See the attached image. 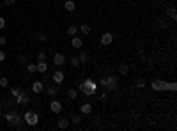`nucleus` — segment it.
Masks as SVG:
<instances>
[{
    "label": "nucleus",
    "mask_w": 177,
    "mask_h": 131,
    "mask_svg": "<svg viewBox=\"0 0 177 131\" xmlns=\"http://www.w3.org/2000/svg\"><path fill=\"white\" fill-rule=\"evenodd\" d=\"M99 85L106 90V92H115L117 89H119V78L117 76H105V78H101L99 80Z\"/></svg>",
    "instance_id": "nucleus-1"
},
{
    "label": "nucleus",
    "mask_w": 177,
    "mask_h": 131,
    "mask_svg": "<svg viewBox=\"0 0 177 131\" xmlns=\"http://www.w3.org/2000/svg\"><path fill=\"white\" fill-rule=\"evenodd\" d=\"M80 90H82L85 96H94V94L98 92V83H96V80H94V78L83 80V82L80 83Z\"/></svg>",
    "instance_id": "nucleus-2"
},
{
    "label": "nucleus",
    "mask_w": 177,
    "mask_h": 131,
    "mask_svg": "<svg viewBox=\"0 0 177 131\" xmlns=\"http://www.w3.org/2000/svg\"><path fill=\"white\" fill-rule=\"evenodd\" d=\"M5 121H7L11 126H14L16 130H23V117H21L18 112H11V114H7V115H5Z\"/></svg>",
    "instance_id": "nucleus-3"
},
{
    "label": "nucleus",
    "mask_w": 177,
    "mask_h": 131,
    "mask_svg": "<svg viewBox=\"0 0 177 131\" xmlns=\"http://www.w3.org/2000/svg\"><path fill=\"white\" fill-rule=\"evenodd\" d=\"M23 121H25V124L27 126H30V128H34V126H37L39 124V115L35 114V112H25V115H23Z\"/></svg>",
    "instance_id": "nucleus-4"
},
{
    "label": "nucleus",
    "mask_w": 177,
    "mask_h": 131,
    "mask_svg": "<svg viewBox=\"0 0 177 131\" xmlns=\"http://www.w3.org/2000/svg\"><path fill=\"white\" fill-rule=\"evenodd\" d=\"M151 87H152V90H167V82H163V80H152Z\"/></svg>",
    "instance_id": "nucleus-5"
},
{
    "label": "nucleus",
    "mask_w": 177,
    "mask_h": 131,
    "mask_svg": "<svg viewBox=\"0 0 177 131\" xmlns=\"http://www.w3.org/2000/svg\"><path fill=\"white\" fill-rule=\"evenodd\" d=\"M30 101V96L25 92V90H21L18 96H16V105H27Z\"/></svg>",
    "instance_id": "nucleus-6"
},
{
    "label": "nucleus",
    "mask_w": 177,
    "mask_h": 131,
    "mask_svg": "<svg viewBox=\"0 0 177 131\" xmlns=\"http://www.w3.org/2000/svg\"><path fill=\"white\" fill-rule=\"evenodd\" d=\"M50 110H51L53 114H60V112H62V103H60V101H57L55 98H51V103H50Z\"/></svg>",
    "instance_id": "nucleus-7"
},
{
    "label": "nucleus",
    "mask_w": 177,
    "mask_h": 131,
    "mask_svg": "<svg viewBox=\"0 0 177 131\" xmlns=\"http://www.w3.org/2000/svg\"><path fill=\"white\" fill-rule=\"evenodd\" d=\"M112 43H113V34L105 32V34L101 35V44H103V46H110Z\"/></svg>",
    "instance_id": "nucleus-8"
},
{
    "label": "nucleus",
    "mask_w": 177,
    "mask_h": 131,
    "mask_svg": "<svg viewBox=\"0 0 177 131\" xmlns=\"http://www.w3.org/2000/svg\"><path fill=\"white\" fill-rule=\"evenodd\" d=\"M66 62H67V60H66V57H64L62 53H55V55H53V64H55L57 67H62Z\"/></svg>",
    "instance_id": "nucleus-9"
},
{
    "label": "nucleus",
    "mask_w": 177,
    "mask_h": 131,
    "mask_svg": "<svg viewBox=\"0 0 177 131\" xmlns=\"http://www.w3.org/2000/svg\"><path fill=\"white\" fill-rule=\"evenodd\" d=\"M51 78H53V82H55L57 85H60V83L64 82V73H62L60 69H57V71H53V75H51Z\"/></svg>",
    "instance_id": "nucleus-10"
},
{
    "label": "nucleus",
    "mask_w": 177,
    "mask_h": 131,
    "mask_svg": "<svg viewBox=\"0 0 177 131\" xmlns=\"http://www.w3.org/2000/svg\"><path fill=\"white\" fill-rule=\"evenodd\" d=\"M69 124H71V121H69L67 117H60V119L57 121V128H59V130H67Z\"/></svg>",
    "instance_id": "nucleus-11"
},
{
    "label": "nucleus",
    "mask_w": 177,
    "mask_h": 131,
    "mask_svg": "<svg viewBox=\"0 0 177 131\" xmlns=\"http://www.w3.org/2000/svg\"><path fill=\"white\" fill-rule=\"evenodd\" d=\"M43 90H44V83H43V82H34V83H32V92L39 94V92H43Z\"/></svg>",
    "instance_id": "nucleus-12"
},
{
    "label": "nucleus",
    "mask_w": 177,
    "mask_h": 131,
    "mask_svg": "<svg viewBox=\"0 0 177 131\" xmlns=\"http://www.w3.org/2000/svg\"><path fill=\"white\" fill-rule=\"evenodd\" d=\"M64 7H66L67 12H73V11L76 9V4H74V0H66V2H64Z\"/></svg>",
    "instance_id": "nucleus-13"
},
{
    "label": "nucleus",
    "mask_w": 177,
    "mask_h": 131,
    "mask_svg": "<svg viewBox=\"0 0 177 131\" xmlns=\"http://www.w3.org/2000/svg\"><path fill=\"white\" fill-rule=\"evenodd\" d=\"M82 114H83V115L92 114V103H83V105H82Z\"/></svg>",
    "instance_id": "nucleus-14"
},
{
    "label": "nucleus",
    "mask_w": 177,
    "mask_h": 131,
    "mask_svg": "<svg viewBox=\"0 0 177 131\" xmlns=\"http://www.w3.org/2000/svg\"><path fill=\"white\" fill-rule=\"evenodd\" d=\"M167 16H168L170 20H177V11H176V7H167Z\"/></svg>",
    "instance_id": "nucleus-15"
},
{
    "label": "nucleus",
    "mask_w": 177,
    "mask_h": 131,
    "mask_svg": "<svg viewBox=\"0 0 177 131\" xmlns=\"http://www.w3.org/2000/svg\"><path fill=\"white\" fill-rule=\"evenodd\" d=\"M71 44H73V48H82V37H78V35H73V39H71Z\"/></svg>",
    "instance_id": "nucleus-16"
},
{
    "label": "nucleus",
    "mask_w": 177,
    "mask_h": 131,
    "mask_svg": "<svg viewBox=\"0 0 177 131\" xmlns=\"http://www.w3.org/2000/svg\"><path fill=\"white\" fill-rule=\"evenodd\" d=\"M46 94H48L50 98H57V94H59V89L51 85V87H48V89H46Z\"/></svg>",
    "instance_id": "nucleus-17"
},
{
    "label": "nucleus",
    "mask_w": 177,
    "mask_h": 131,
    "mask_svg": "<svg viewBox=\"0 0 177 131\" xmlns=\"http://www.w3.org/2000/svg\"><path fill=\"white\" fill-rule=\"evenodd\" d=\"M78 60H80V64H87V62H89V53H87V51H82V53L78 55Z\"/></svg>",
    "instance_id": "nucleus-18"
},
{
    "label": "nucleus",
    "mask_w": 177,
    "mask_h": 131,
    "mask_svg": "<svg viewBox=\"0 0 177 131\" xmlns=\"http://www.w3.org/2000/svg\"><path fill=\"white\" fill-rule=\"evenodd\" d=\"M128 73H129V66H128V64H121V66H119V75L126 76Z\"/></svg>",
    "instance_id": "nucleus-19"
},
{
    "label": "nucleus",
    "mask_w": 177,
    "mask_h": 131,
    "mask_svg": "<svg viewBox=\"0 0 177 131\" xmlns=\"http://www.w3.org/2000/svg\"><path fill=\"white\" fill-rule=\"evenodd\" d=\"M76 34H78V27H76V25H69V27H67V35L73 37V35H76Z\"/></svg>",
    "instance_id": "nucleus-20"
},
{
    "label": "nucleus",
    "mask_w": 177,
    "mask_h": 131,
    "mask_svg": "<svg viewBox=\"0 0 177 131\" xmlns=\"http://www.w3.org/2000/svg\"><path fill=\"white\" fill-rule=\"evenodd\" d=\"M35 66H37V71H39V73H46V71H48V64H46V62H37Z\"/></svg>",
    "instance_id": "nucleus-21"
},
{
    "label": "nucleus",
    "mask_w": 177,
    "mask_h": 131,
    "mask_svg": "<svg viewBox=\"0 0 177 131\" xmlns=\"http://www.w3.org/2000/svg\"><path fill=\"white\" fill-rule=\"evenodd\" d=\"M67 98L69 99H76L78 98V90L76 89H67Z\"/></svg>",
    "instance_id": "nucleus-22"
},
{
    "label": "nucleus",
    "mask_w": 177,
    "mask_h": 131,
    "mask_svg": "<svg viewBox=\"0 0 177 131\" xmlns=\"http://www.w3.org/2000/svg\"><path fill=\"white\" fill-rule=\"evenodd\" d=\"M71 122L78 126V124L82 122V115H80V114H73V115H71Z\"/></svg>",
    "instance_id": "nucleus-23"
},
{
    "label": "nucleus",
    "mask_w": 177,
    "mask_h": 131,
    "mask_svg": "<svg viewBox=\"0 0 177 131\" xmlns=\"http://www.w3.org/2000/svg\"><path fill=\"white\" fill-rule=\"evenodd\" d=\"M69 64H71L73 67H76V66L80 64V60H78V55H73V57L69 59Z\"/></svg>",
    "instance_id": "nucleus-24"
},
{
    "label": "nucleus",
    "mask_w": 177,
    "mask_h": 131,
    "mask_svg": "<svg viewBox=\"0 0 177 131\" xmlns=\"http://www.w3.org/2000/svg\"><path fill=\"white\" fill-rule=\"evenodd\" d=\"M27 71H28L30 75H34V73H37V66H35V64H27Z\"/></svg>",
    "instance_id": "nucleus-25"
},
{
    "label": "nucleus",
    "mask_w": 177,
    "mask_h": 131,
    "mask_svg": "<svg viewBox=\"0 0 177 131\" xmlns=\"http://www.w3.org/2000/svg\"><path fill=\"white\" fill-rule=\"evenodd\" d=\"M78 30H80L82 34H90V25H82Z\"/></svg>",
    "instance_id": "nucleus-26"
},
{
    "label": "nucleus",
    "mask_w": 177,
    "mask_h": 131,
    "mask_svg": "<svg viewBox=\"0 0 177 131\" xmlns=\"http://www.w3.org/2000/svg\"><path fill=\"white\" fill-rule=\"evenodd\" d=\"M46 59H48V57H46L44 51H39V53H37V62H46Z\"/></svg>",
    "instance_id": "nucleus-27"
},
{
    "label": "nucleus",
    "mask_w": 177,
    "mask_h": 131,
    "mask_svg": "<svg viewBox=\"0 0 177 131\" xmlns=\"http://www.w3.org/2000/svg\"><path fill=\"white\" fill-rule=\"evenodd\" d=\"M37 41H39V43H46V41H48V37H46V34H43V32H39V34H37Z\"/></svg>",
    "instance_id": "nucleus-28"
},
{
    "label": "nucleus",
    "mask_w": 177,
    "mask_h": 131,
    "mask_svg": "<svg viewBox=\"0 0 177 131\" xmlns=\"http://www.w3.org/2000/svg\"><path fill=\"white\" fill-rule=\"evenodd\" d=\"M20 92H21V89H20V87H11V96H12V98H16Z\"/></svg>",
    "instance_id": "nucleus-29"
},
{
    "label": "nucleus",
    "mask_w": 177,
    "mask_h": 131,
    "mask_svg": "<svg viewBox=\"0 0 177 131\" xmlns=\"http://www.w3.org/2000/svg\"><path fill=\"white\" fill-rule=\"evenodd\" d=\"M0 87H9V80H7V76H2V78H0Z\"/></svg>",
    "instance_id": "nucleus-30"
},
{
    "label": "nucleus",
    "mask_w": 177,
    "mask_h": 131,
    "mask_svg": "<svg viewBox=\"0 0 177 131\" xmlns=\"http://www.w3.org/2000/svg\"><path fill=\"white\" fill-rule=\"evenodd\" d=\"M137 87H138V89H144V87H145V80H144V78H138V80H137Z\"/></svg>",
    "instance_id": "nucleus-31"
},
{
    "label": "nucleus",
    "mask_w": 177,
    "mask_h": 131,
    "mask_svg": "<svg viewBox=\"0 0 177 131\" xmlns=\"http://www.w3.org/2000/svg\"><path fill=\"white\" fill-rule=\"evenodd\" d=\"M158 25H160V28H168V21H165V20H160Z\"/></svg>",
    "instance_id": "nucleus-32"
},
{
    "label": "nucleus",
    "mask_w": 177,
    "mask_h": 131,
    "mask_svg": "<svg viewBox=\"0 0 177 131\" xmlns=\"http://www.w3.org/2000/svg\"><path fill=\"white\" fill-rule=\"evenodd\" d=\"M5 43H7V37H5V35H0V46H4Z\"/></svg>",
    "instance_id": "nucleus-33"
},
{
    "label": "nucleus",
    "mask_w": 177,
    "mask_h": 131,
    "mask_svg": "<svg viewBox=\"0 0 177 131\" xmlns=\"http://www.w3.org/2000/svg\"><path fill=\"white\" fill-rule=\"evenodd\" d=\"M4 27H5V18H2V16H0V30H2Z\"/></svg>",
    "instance_id": "nucleus-34"
},
{
    "label": "nucleus",
    "mask_w": 177,
    "mask_h": 131,
    "mask_svg": "<svg viewBox=\"0 0 177 131\" xmlns=\"http://www.w3.org/2000/svg\"><path fill=\"white\" fill-rule=\"evenodd\" d=\"M16 0H4V5H12Z\"/></svg>",
    "instance_id": "nucleus-35"
},
{
    "label": "nucleus",
    "mask_w": 177,
    "mask_h": 131,
    "mask_svg": "<svg viewBox=\"0 0 177 131\" xmlns=\"http://www.w3.org/2000/svg\"><path fill=\"white\" fill-rule=\"evenodd\" d=\"M4 60H5V53L0 50V62H4Z\"/></svg>",
    "instance_id": "nucleus-36"
},
{
    "label": "nucleus",
    "mask_w": 177,
    "mask_h": 131,
    "mask_svg": "<svg viewBox=\"0 0 177 131\" xmlns=\"http://www.w3.org/2000/svg\"><path fill=\"white\" fill-rule=\"evenodd\" d=\"M131 117H133V119H140V114H137V112H133V114H131Z\"/></svg>",
    "instance_id": "nucleus-37"
}]
</instances>
